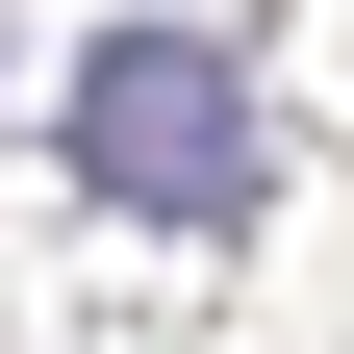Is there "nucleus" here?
I'll list each match as a JSON object with an SVG mask.
<instances>
[{
  "label": "nucleus",
  "instance_id": "nucleus-1",
  "mask_svg": "<svg viewBox=\"0 0 354 354\" xmlns=\"http://www.w3.org/2000/svg\"><path fill=\"white\" fill-rule=\"evenodd\" d=\"M51 152L127 228H253V203H279V102H253V51H203V26H102V51L51 76Z\"/></svg>",
  "mask_w": 354,
  "mask_h": 354
}]
</instances>
